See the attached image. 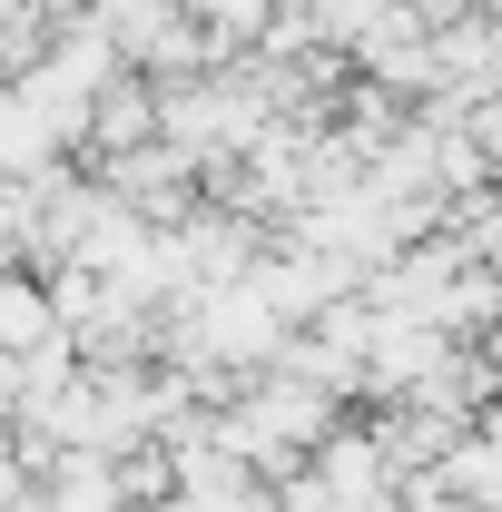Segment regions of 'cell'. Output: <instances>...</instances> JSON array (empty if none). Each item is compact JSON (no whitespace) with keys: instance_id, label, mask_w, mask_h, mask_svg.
Segmentation results:
<instances>
[{"instance_id":"8992f818","label":"cell","mask_w":502,"mask_h":512,"mask_svg":"<svg viewBox=\"0 0 502 512\" xmlns=\"http://www.w3.org/2000/svg\"><path fill=\"white\" fill-rule=\"evenodd\" d=\"M463 128H473V148L493 158V178H502V99H483V109H473V119H463Z\"/></svg>"},{"instance_id":"3957f363","label":"cell","mask_w":502,"mask_h":512,"mask_svg":"<svg viewBox=\"0 0 502 512\" xmlns=\"http://www.w3.org/2000/svg\"><path fill=\"white\" fill-rule=\"evenodd\" d=\"M276 10H286V0H188V20H207V30H217V40H227L237 60H247L256 40L276 30Z\"/></svg>"},{"instance_id":"5b68a950","label":"cell","mask_w":502,"mask_h":512,"mask_svg":"<svg viewBox=\"0 0 502 512\" xmlns=\"http://www.w3.org/2000/svg\"><path fill=\"white\" fill-rule=\"evenodd\" d=\"M30 424V355H0V434Z\"/></svg>"},{"instance_id":"7a4b0ae2","label":"cell","mask_w":502,"mask_h":512,"mask_svg":"<svg viewBox=\"0 0 502 512\" xmlns=\"http://www.w3.org/2000/svg\"><path fill=\"white\" fill-rule=\"evenodd\" d=\"M434 483L453 493V503H473V512H502V404L453 444V463H443Z\"/></svg>"},{"instance_id":"6da1fadb","label":"cell","mask_w":502,"mask_h":512,"mask_svg":"<svg viewBox=\"0 0 502 512\" xmlns=\"http://www.w3.org/2000/svg\"><path fill=\"white\" fill-rule=\"evenodd\" d=\"M148 138H158V79H119L99 99V119H89V168H109V158L148 148Z\"/></svg>"},{"instance_id":"277c9868","label":"cell","mask_w":502,"mask_h":512,"mask_svg":"<svg viewBox=\"0 0 502 512\" xmlns=\"http://www.w3.org/2000/svg\"><path fill=\"white\" fill-rule=\"evenodd\" d=\"M30 237H40V188L0 178V266H30Z\"/></svg>"}]
</instances>
